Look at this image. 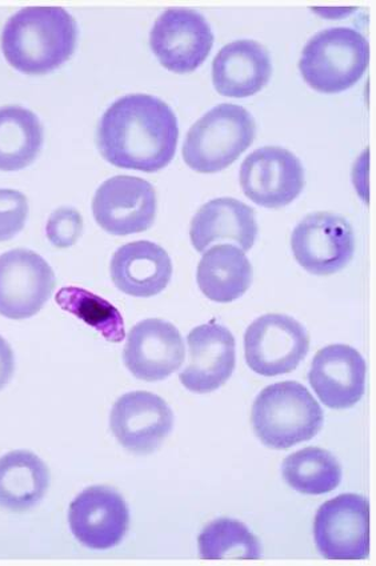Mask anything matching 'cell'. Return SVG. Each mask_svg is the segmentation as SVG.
I'll return each mask as SVG.
<instances>
[{
	"label": "cell",
	"mask_w": 376,
	"mask_h": 566,
	"mask_svg": "<svg viewBox=\"0 0 376 566\" xmlns=\"http://www.w3.org/2000/svg\"><path fill=\"white\" fill-rule=\"evenodd\" d=\"M96 139L109 165L158 172L170 165L177 153L178 119L159 97L127 95L103 114Z\"/></svg>",
	"instance_id": "obj_1"
},
{
	"label": "cell",
	"mask_w": 376,
	"mask_h": 566,
	"mask_svg": "<svg viewBox=\"0 0 376 566\" xmlns=\"http://www.w3.org/2000/svg\"><path fill=\"white\" fill-rule=\"evenodd\" d=\"M76 22L62 8H28L6 23L2 50L6 60L28 75H43L60 69L76 48Z\"/></svg>",
	"instance_id": "obj_2"
},
{
	"label": "cell",
	"mask_w": 376,
	"mask_h": 566,
	"mask_svg": "<svg viewBox=\"0 0 376 566\" xmlns=\"http://www.w3.org/2000/svg\"><path fill=\"white\" fill-rule=\"evenodd\" d=\"M324 415L310 390L296 381L272 384L252 406L251 424L262 444L289 449L314 439Z\"/></svg>",
	"instance_id": "obj_3"
},
{
	"label": "cell",
	"mask_w": 376,
	"mask_h": 566,
	"mask_svg": "<svg viewBox=\"0 0 376 566\" xmlns=\"http://www.w3.org/2000/svg\"><path fill=\"white\" fill-rule=\"evenodd\" d=\"M257 125L248 109L219 104L188 129L184 159L199 174H216L230 167L255 139Z\"/></svg>",
	"instance_id": "obj_4"
},
{
	"label": "cell",
	"mask_w": 376,
	"mask_h": 566,
	"mask_svg": "<svg viewBox=\"0 0 376 566\" xmlns=\"http://www.w3.org/2000/svg\"><path fill=\"white\" fill-rule=\"evenodd\" d=\"M368 64L367 39L354 29L334 28L317 32L304 45L300 70L317 93L340 94L362 80Z\"/></svg>",
	"instance_id": "obj_5"
},
{
	"label": "cell",
	"mask_w": 376,
	"mask_h": 566,
	"mask_svg": "<svg viewBox=\"0 0 376 566\" xmlns=\"http://www.w3.org/2000/svg\"><path fill=\"white\" fill-rule=\"evenodd\" d=\"M310 337L294 317L264 315L244 335V355L250 369L265 377L294 373L306 359Z\"/></svg>",
	"instance_id": "obj_6"
},
{
	"label": "cell",
	"mask_w": 376,
	"mask_h": 566,
	"mask_svg": "<svg viewBox=\"0 0 376 566\" xmlns=\"http://www.w3.org/2000/svg\"><path fill=\"white\" fill-rule=\"evenodd\" d=\"M291 249L296 262L311 275H334L354 258L353 227L340 214L311 213L295 227Z\"/></svg>",
	"instance_id": "obj_7"
},
{
	"label": "cell",
	"mask_w": 376,
	"mask_h": 566,
	"mask_svg": "<svg viewBox=\"0 0 376 566\" xmlns=\"http://www.w3.org/2000/svg\"><path fill=\"white\" fill-rule=\"evenodd\" d=\"M314 537L321 555L341 562H361L369 555V504L358 494H342L317 511Z\"/></svg>",
	"instance_id": "obj_8"
},
{
	"label": "cell",
	"mask_w": 376,
	"mask_h": 566,
	"mask_svg": "<svg viewBox=\"0 0 376 566\" xmlns=\"http://www.w3.org/2000/svg\"><path fill=\"white\" fill-rule=\"evenodd\" d=\"M55 273L30 250H12L0 256V315L12 321L35 316L50 301Z\"/></svg>",
	"instance_id": "obj_9"
},
{
	"label": "cell",
	"mask_w": 376,
	"mask_h": 566,
	"mask_svg": "<svg viewBox=\"0 0 376 566\" xmlns=\"http://www.w3.org/2000/svg\"><path fill=\"white\" fill-rule=\"evenodd\" d=\"M239 178L246 197L270 210L293 203L306 184L297 156L275 146L262 147L250 154L242 163Z\"/></svg>",
	"instance_id": "obj_10"
},
{
	"label": "cell",
	"mask_w": 376,
	"mask_h": 566,
	"mask_svg": "<svg viewBox=\"0 0 376 566\" xmlns=\"http://www.w3.org/2000/svg\"><path fill=\"white\" fill-rule=\"evenodd\" d=\"M150 44L161 66L173 73H192L207 60L213 45L209 22L198 11L171 9L155 22Z\"/></svg>",
	"instance_id": "obj_11"
},
{
	"label": "cell",
	"mask_w": 376,
	"mask_h": 566,
	"mask_svg": "<svg viewBox=\"0 0 376 566\" xmlns=\"http://www.w3.org/2000/svg\"><path fill=\"white\" fill-rule=\"evenodd\" d=\"M93 213L96 223L112 235L145 232L157 217V192L147 180L126 175L114 177L96 191Z\"/></svg>",
	"instance_id": "obj_12"
},
{
	"label": "cell",
	"mask_w": 376,
	"mask_h": 566,
	"mask_svg": "<svg viewBox=\"0 0 376 566\" xmlns=\"http://www.w3.org/2000/svg\"><path fill=\"white\" fill-rule=\"evenodd\" d=\"M109 427L127 451L150 454L160 447L174 428V413L158 395L136 390L123 395L109 415Z\"/></svg>",
	"instance_id": "obj_13"
},
{
	"label": "cell",
	"mask_w": 376,
	"mask_h": 566,
	"mask_svg": "<svg viewBox=\"0 0 376 566\" xmlns=\"http://www.w3.org/2000/svg\"><path fill=\"white\" fill-rule=\"evenodd\" d=\"M69 524L77 542L86 548L112 549L128 531V506L112 488L90 486L71 503Z\"/></svg>",
	"instance_id": "obj_14"
},
{
	"label": "cell",
	"mask_w": 376,
	"mask_h": 566,
	"mask_svg": "<svg viewBox=\"0 0 376 566\" xmlns=\"http://www.w3.org/2000/svg\"><path fill=\"white\" fill-rule=\"evenodd\" d=\"M186 348L180 332L160 318H147L129 331L123 361L136 379L166 380L181 367Z\"/></svg>",
	"instance_id": "obj_15"
},
{
	"label": "cell",
	"mask_w": 376,
	"mask_h": 566,
	"mask_svg": "<svg viewBox=\"0 0 376 566\" xmlns=\"http://www.w3.org/2000/svg\"><path fill=\"white\" fill-rule=\"evenodd\" d=\"M188 364L180 382L194 394H211L236 369V337L217 323L199 325L187 336Z\"/></svg>",
	"instance_id": "obj_16"
},
{
	"label": "cell",
	"mask_w": 376,
	"mask_h": 566,
	"mask_svg": "<svg viewBox=\"0 0 376 566\" xmlns=\"http://www.w3.org/2000/svg\"><path fill=\"white\" fill-rule=\"evenodd\" d=\"M366 373V361L358 350L334 344L315 355L309 381L324 406L348 409L358 405L365 395Z\"/></svg>",
	"instance_id": "obj_17"
},
{
	"label": "cell",
	"mask_w": 376,
	"mask_h": 566,
	"mask_svg": "<svg viewBox=\"0 0 376 566\" xmlns=\"http://www.w3.org/2000/svg\"><path fill=\"white\" fill-rule=\"evenodd\" d=\"M109 272L115 287L123 294L153 297L170 283L173 263L160 245L140 240L125 244L114 253Z\"/></svg>",
	"instance_id": "obj_18"
},
{
	"label": "cell",
	"mask_w": 376,
	"mask_h": 566,
	"mask_svg": "<svg viewBox=\"0 0 376 566\" xmlns=\"http://www.w3.org/2000/svg\"><path fill=\"white\" fill-rule=\"evenodd\" d=\"M269 51L255 41L241 39L224 45L212 63V83L220 95L249 97L270 82Z\"/></svg>",
	"instance_id": "obj_19"
},
{
	"label": "cell",
	"mask_w": 376,
	"mask_h": 566,
	"mask_svg": "<svg viewBox=\"0 0 376 566\" xmlns=\"http://www.w3.org/2000/svg\"><path fill=\"white\" fill-rule=\"evenodd\" d=\"M257 235L254 210L232 198L213 199L206 203L194 217L190 227L191 243L200 253L224 239L238 243L243 251H250Z\"/></svg>",
	"instance_id": "obj_20"
},
{
	"label": "cell",
	"mask_w": 376,
	"mask_h": 566,
	"mask_svg": "<svg viewBox=\"0 0 376 566\" xmlns=\"http://www.w3.org/2000/svg\"><path fill=\"white\" fill-rule=\"evenodd\" d=\"M199 290L210 301L231 303L242 297L252 283V266L242 250L219 244L205 252L198 265Z\"/></svg>",
	"instance_id": "obj_21"
},
{
	"label": "cell",
	"mask_w": 376,
	"mask_h": 566,
	"mask_svg": "<svg viewBox=\"0 0 376 566\" xmlns=\"http://www.w3.org/2000/svg\"><path fill=\"white\" fill-rule=\"evenodd\" d=\"M50 486L44 461L29 451H14L0 458V506L25 512L41 503Z\"/></svg>",
	"instance_id": "obj_22"
},
{
	"label": "cell",
	"mask_w": 376,
	"mask_h": 566,
	"mask_svg": "<svg viewBox=\"0 0 376 566\" xmlns=\"http://www.w3.org/2000/svg\"><path fill=\"white\" fill-rule=\"evenodd\" d=\"M42 146L43 128L34 113L19 106L0 108V171L28 168Z\"/></svg>",
	"instance_id": "obj_23"
},
{
	"label": "cell",
	"mask_w": 376,
	"mask_h": 566,
	"mask_svg": "<svg viewBox=\"0 0 376 566\" xmlns=\"http://www.w3.org/2000/svg\"><path fill=\"white\" fill-rule=\"evenodd\" d=\"M284 481L294 491L321 496L336 490L342 480V468L332 453L322 448H304L283 461Z\"/></svg>",
	"instance_id": "obj_24"
},
{
	"label": "cell",
	"mask_w": 376,
	"mask_h": 566,
	"mask_svg": "<svg viewBox=\"0 0 376 566\" xmlns=\"http://www.w3.org/2000/svg\"><path fill=\"white\" fill-rule=\"evenodd\" d=\"M203 559H261L262 545L248 526L231 518L207 525L198 538Z\"/></svg>",
	"instance_id": "obj_25"
},
{
	"label": "cell",
	"mask_w": 376,
	"mask_h": 566,
	"mask_svg": "<svg viewBox=\"0 0 376 566\" xmlns=\"http://www.w3.org/2000/svg\"><path fill=\"white\" fill-rule=\"evenodd\" d=\"M55 302L71 315L81 318L91 328L98 331L107 342L122 343L126 338L125 322L121 312L105 298L93 292L66 287L58 292Z\"/></svg>",
	"instance_id": "obj_26"
},
{
	"label": "cell",
	"mask_w": 376,
	"mask_h": 566,
	"mask_svg": "<svg viewBox=\"0 0 376 566\" xmlns=\"http://www.w3.org/2000/svg\"><path fill=\"white\" fill-rule=\"evenodd\" d=\"M29 217L25 195L0 188V242L15 238L24 229Z\"/></svg>",
	"instance_id": "obj_27"
},
{
	"label": "cell",
	"mask_w": 376,
	"mask_h": 566,
	"mask_svg": "<svg viewBox=\"0 0 376 566\" xmlns=\"http://www.w3.org/2000/svg\"><path fill=\"white\" fill-rule=\"evenodd\" d=\"M83 231V219L74 208H58L51 213L45 227L50 243L58 249H69L80 240Z\"/></svg>",
	"instance_id": "obj_28"
},
{
	"label": "cell",
	"mask_w": 376,
	"mask_h": 566,
	"mask_svg": "<svg viewBox=\"0 0 376 566\" xmlns=\"http://www.w3.org/2000/svg\"><path fill=\"white\" fill-rule=\"evenodd\" d=\"M15 359L9 343L0 336V390H2L14 375Z\"/></svg>",
	"instance_id": "obj_29"
}]
</instances>
